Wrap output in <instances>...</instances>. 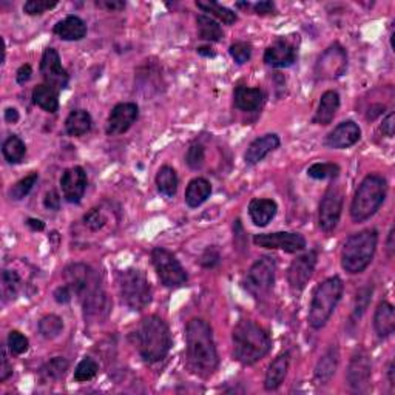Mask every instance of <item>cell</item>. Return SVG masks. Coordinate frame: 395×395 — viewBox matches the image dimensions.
<instances>
[{"label":"cell","mask_w":395,"mask_h":395,"mask_svg":"<svg viewBox=\"0 0 395 395\" xmlns=\"http://www.w3.org/2000/svg\"><path fill=\"white\" fill-rule=\"evenodd\" d=\"M185 345L192 371L201 377H210L219 365L210 324L201 318L190 320L185 327Z\"/></svg>","instance_id":"obj_1"},{"label":"cell","mask_w":395,"mask_h":395,"mask_svg":"<svg viewBox=\"0 0 395 395\" xmlns=\"http://www.w3.org/2000/svg\"><path fill=\"white\" fill-rule=\"evenodd\" d=\"M133 338L139 356L145 363H158L169 356L172 347L170 329L158 315H149L140 321Z\"/></svg>","instance_id":"obj_2"},{"label":"cell","mask_w":395,"mask_h":395,"mask_svg":"<svg viewBox=\"0 0 395 395\" xmlns=\"http://www.w3.org/2000/svg\"><path fill=\"white\" fill-rule=\"evenodd\" d=\"M233 357L241 365L252 366L264 358L272 349L270 336L259 324L243 320L233 327Z\"/></svg>","instance_id":"obj_3"},{"label":"cell","mask_w":395,"mask_h":395,"mask_svg":"<svg viewBox=\"0 0 395 395\" xmlns=\"http://www.w3.org/2000/svg\"><path fill=\"white\" fill-rule=\"evenodd\" d=\"M377 243L378 233L376 229L353 233L346 239L343 249H341V267L352 275L363 272L376 255Z\"/></svg>","instance_id":"obj_4"},{"label":"cell","mask_w":395,"mask_h":395,"mask_svg":"<svg viewBox=\"0 0 395 395\" xmlns=\"http://www.w3.org/2000/svg\"><path fill=\"white\" fill-rule=\"evenodd\" d=\"M387 193L386 179L380 175H367L353 195L351 217L353 223H363L377 213Z\"/></svg>","instance_id":"obj_5"},{"label":"cell","mask_w":395,"mask_h":395,"mask_svg":"<svg viewBox=\"0 0 395 395\" xmlns=\"http://www.w3.org/2000/svg\"><path fill=\"white\" fill-rule=\"evenodd\" d=\"M341 295H343V281L340 277L326 278L323 283L317 286L309 309L311 327L321 329V327L326 326L333 311H336Z\"/></svg>","instance_id":"obj_6"},{"label":"cell","mask_w":395,"mask_h":395,"mask_svg":"<svg viewBox=\"0 0 395 395\" xmlns=\"http://www.w3.org/2000/svg\"><path fill=\"white\" fill-rule=\"evenodd\" d=\"M122 303L131 311H144L151 303V286L145 273L139 269H127L118 277Z\"/></svg>","instance_id":"obj_7"},{"label":"cell","mask_w":395,"mask_h":395,"mask_svg":"<svg viewBox=\"0 0 395 395\" xmlns=\"http://www.w3.org/2000/svg\"><path fill=\"white\" fill-rule=\"evenodd\" d=\"M277 263L273 257H261L247 272L244 287L253 298H266L273 289L275 283Z\"/></svg>","instance_id":"obj_8"},{"label":"cell","mask_w":395,"mask_h":395,"mask_svg":"<svg viewBox=\"0 0 395 395\" xmlns=\"http://www.w3.org/2000/svg\"><path fill=\"white\" fill-rule=\"evenodd\" d=\"M151 263L160 283L165 287L176 289V287H183L189 281V275H187L183 264L179 263L178 258L172 252L164 249V247H155L151 250Z\"/></svg>","instance_id":"obj_9"},{"label":"cell","mask_w":395,"mask_h":395,"mask_svg":"<svg viewBox=\"0 0 395 395\" xmlns=\"http://www.w3.org/2000/svg\"><path fill=\"white\" fill-rule=\"evenodd\" d=\"M347 68V55L345 48L338 44L331 45L329 48L324 50L317 60L315 75L318 79L332 80L338 79L345 75Z\"/></svg>","instance_id":"obj_10"},{"label":"cell","mask_w":395,"mask_h":395,"mask_svg":"<svg viewBox=\"0 0 395 395\" xmlns=\"http://www.w3.org/2000/svg\"><path fill=\"white\" fill-rule=\"evenodd\" d=\"M64 277L66 284L71 287L73 293H75L79 300H82L85 295H89L91 291H95L96 287L100 286L98 273L93 270L90 266L82 263H76L66 267Z\"/></svg>","instance_id":"obj_11"},{"label":"cell","mask_w":395,"mask_h":395,"mask_svg":"<svg viewBox=\"0 0 395 395\" xmlns=\"http://www.w3.org/2000/svg\"><path fill=\"white\" fill-rule=\"evenodd\" d=\"M253 243L264 249L284 250L287 253H297L306 249V238L295 232H275L259 233L253 237Z\"/></svg>","instance_id":"obj_12"},{"label":"cell","mask_w":395,"mask_h":395,"mask_svg":"<svg viewBox=\"0 0 395 395\" xmlns=\"http://www.w3.org/2000/svg\"><path fill=\"white\" fill-rule=\"evenodd\" d=\"M341 210H343V192H341L340 187L331 185L329 190L324 193L320 204L318 223L321 230H336L341 218Z\"/></svg>","instance_id":"obj_13"},{"label":"cell","mask_w":395,"mask_h":395,"mask_svg":"<svg viewBox=\"0 0 395 395\" xmlns=\"http://www.w3.org/2000/svg\"><path fill=\"white\" fill-rule=\"evenodd\" d=\"M317 259L318 253L315 250H309L306 252L304 255L292 261L289 270H287V283H289L291 291L293 293H300L304 291V287L313 275V270H315Z\"/></svg>","instance_id":"obj_14"},{"label":"cell","mask_w":395,"mask_h":395,"mask_svg":"<svg viewBox=\"0 0 395 395\" xmlns=\"http://www.w3.org/2000/svg\"><path fill=\"white\" fill-rule=\"evenodd\" d=\"M40 75H42L45 84L56 89L57 91L66 89L70 76L60 62L59 53L55 48H46L40 60Z\"/></svg>","instance_id":"obj_15"},{"label":"cell","mask_w":395,"mask_h":395,"mask_svg":"<svg viewBox=\"0 0 395 395\" xmlns=\"http://www.w3.org/2000/svg\"><path fill=\"white\" fill-rule=\"evenodd\" d=\"M139 118V107L133 102H120L113 107L107 119V135L118 136L130 130Z\"/></svg>","instance_id":"obj_16"},{"label":"cell","mask_w":395,"mask_h":395,"mask_svg":"<svg viewBox=\"0 0 395 395\" xmlns=\"http://www.w3.org/2000/svg\"><path fill=\"white\" fill-rule=\"evenodd\" d=\"M86 183H89V179H86V173L82 167L76 165L66 169L60 178V189H62V195L66 203L79 204L85 195Z\"/></svg>","instance_id":"obj_17"},{"label":"cell","mask_w":395,"mask_h":395,"mask_svg":"<svg viewBox=\"0 0 395 395\" xmlns=\"http://www.w3.org/2000/svg\"><path fill=\"white\" fill-rule=\"evenodd\" d=\"M264 62L272 68H287L297 62V48L289 39L278 37L264 51Z\"/></svg>","instance_id":"obj_18"},{"label":"cell","mask_w":395,"mask_h":395,"mask_svg":"<svg viewBox=\"0 0 395 395\" xmlns=\"http://www.w3.org/2000/svg\"><path fill=\"white\" fill-rule=\"evenodd\" d=\"M360 138H361V130L358 124L353 122V120H345V122L338 124L336 129L326 136L324 145L329 147V149L343 150L356 145Z\"/></svg>","instance_id":"obj_19"},{"label":"cell","mask_w":395,"mask_h":395,"mask_svg":"<svg viewBox=\"0 0 395 395\" xmlns=\"http://www.w3.org/2000/svg\"><path fill=\"white\" fill-rule=\"evenodd\" d=\"M371 380V360L365 351H358L347 367V383L353 391H365Z\"/></svg>","instance_id":"obj_20"},{"label":"cell","mask_w":395,"mask_h":395,"mask_svg":"<svg viewBox=\"0 0 395 395\" xmlns=\"http://www.w3.org/2000/svg\"><path fill=\"white\" fill-rule=\"evenodd\" d=\"M84 307V317L85 320L91 321H100L109 315L110 303L107 298V293L104 292L102 287H96L95 291H91L89 295L80 300Z\"/></svg>","instance_id":"obj_21"},{"label":"cell","mask_w":395,"mask_h":395,"mask_svg":"<svg viewBox=\"0 0 395 395\" xmlns=\"http://www.w3.org/2000/svg\"><path fill=\"white\" fill-rule=\"evenodd\" d=\"M278 147H279V138L275 135V133H269V135H264V136L255 139L249 145V149H247L246 155H244L246 164L255 165L261 163V160L269 155V153L277 150Z\"/></svg>","instance_id":"obj_22"},{"label":"cell","mask_w":395,"mask_h":395,"mask_svg":"<svg viewBox=\"0 0 395 395\" xmlns=\"http://www.w3.org/2000/svg\"><path fill=\"white\" fill-rule=\"evenodd\" d=\"M264 91L261 89H250V86L239 85L233 93V104L238 110L246 113L258 111L264 104Z\"/></svg>","instance_id":"obj_23"},{"label":"cell","mask_w":395,"mask_h":395,"mask_svg":"<svg viewBox=\"0 0 395 395\" xmlns=\"http://www.w3.org/2000/svg\"><path fill=\"white\" fill-rule=\"evenodd\" d=\"M53 33L62 40L75 42V40H82L86 36V25L79 16H66L55 25Z\"/></svg>","instance_id":"obj_24"},{"label":"cell","mask_w":395,"mask_h":395,"mask_svg":"<svg viewBox=\"0 0 395 395\" xmlns=\"http://www.w3.org/2000/svg\"><path fill=\"white\" fill-rule=\"evenodd\" d=\"M278 212V205L273 199L255 198L249 204V215L252 223L258 227H266L275 218Z\"/></svg>","instance_id":"obj_25"},{"label":"cell","mask_w":395,"mask_h":395,"mask_svg":"<svg viewBox=\"0 0 395 395\" xmlns=\"http://www.w3.org/2000/svg\"><path fill=\"white\" fill-rule=\"evenodd\" d=\"M289 361H291L289 352L279 353V356L272 361L264 378L266 391H277L278 387L283 385V381L287 376V371H289Z\"/></svg>","instance_id":"obj_26"},{"label":"cell","mask_w":395,"mask_h":395,"mask_svg":"<svg viewBox=\"0 0 395 395\" xmlns=\"http://www.w3.org/2000/svg\"><path fill=\"white\" fill-rule=\"evenodd\" d=\"M374 327L380 338L391 337L395 331V309L387 301H381L374 315Z\"/></svg>","instance_id":"obj_27"},{"label":"cell","mask_w":395,"mask_h":395,"mask_svg":"<svg viewBox=\"0 0 395 395\" xmlns=\"http://www.w3.org/2000/svg\"><path fill=\"white\" fill-rule=\"evenodd\" d=\"M338 109H340L338 93L333 90L323 93V96H321L320 99L315 116H313V122L318 125H329L333 120V118H336Z\"/></svg>","instance_id":"obj_28"},{"label":"cell","mask_w":395,"mask_h":395,"mask_svg":"<svg viewBox=\"0 0 395 395\" xmlns=\"http://www.w3.org/2000/svg\"><path fill=\"white\" fill-rule=\"evenodd\" d=\"M212 193V185L205 178L192 179L185 190V203L192 209H196L201 204H204L209 199Z\"/></svg>","instance_id":"obj_29"},{"label":"cell","mask_w":395,"mask_h":395,"mask_svg":"<svg viewBox=\"0 0 395 395\" xmlns=\"http://www.w3.org/2000/svg\"><path fill=\"white\" fill-rule=\"evenodd\" d=\"M338 366V351L337 347H331L324 352V356L318 360L315 367V380L320 385H326L327 381L336 376Z\"/></svg>","instance_id":"obj_30"},{"label":"cell","mask_w":395,"mask_h":395,"mask_svg":"<svg viewBox=\"0 0 395 395\" xmlns=\"http://www.w3.org/2000/svg\"><path fill=\"white\" fill-rule=\"evenodd\" d=\"M93 119L86 110H75L71 111L68 118L65 119V131L70 136H84L91 130Z\"/></svg>","instance_id":"obj_31"},{"label":"cell","mask_w":395,"mask_h":395,"mask_svg":"<svg viewBox=\"0 0 395 395\" xmlns=\"http://www.w3.org/2000/svg\"><path fill=\"white\" fill-rule=\"evenodd\" d=\"M33 102L45 111L56 113L59 110V91L50 85L40 84L33 90Z\"/></svg>","instance_id":"obj_32"},{"label":"cell","mask_w":395,"mask_h":395,"mask_svg":"<svg viewBox=\"0 0 395 395\" xmlns=\"http://www.w3.org/2000/svg\"><path fill=\"white\" fill-rule=\"evenodd\" d=\"M179 179L176 175V170L170 165L160 167L156 175V187L159 193H163L167 198H173L178 192Z\"/></svg>","instance_id":"obj_33"},{"label":"cell","mask_w":395,"mask_h":395,"mask_svg":"<svg viewBox=\"0 0 395 395\" xmlns=\"http://www.w3.org/2000/svg\"><path fill=\"white\" fill-rule=\"evenodd\" d=\"M196 25L199 39L207 40V42H219V40L224 37L223 28H221L217 20L212 19L210 16L199 15L196 17Z\"/></svg>","instance_id":"obj_34"},{"label":"cell","mask_w":395,"mask_h":395,"mask_svg":"<svg viewBox=\"0 0 395 395\" xmlns=\"http://www.w3.org/2000/svg\"><path fill=\"white\" fill-rule=\"evenodd\" d=\"M3 158L8 160L10 164H19L22 163L26 155V147L22 139L16 135H11L3 140L2 145Z\"/></svg>","instance_id":"obj_35"},{"label":"cell","mask_w":395,"mask_h":395,"mask_svg":"<svg viewBox=\"0 0 395 395\" xmlns=\"http://www.w3.org/2000/svg\"><path fill=\"white\" fill-rule=\"evenodd\" d=\"M196 6L199 10H203L204 12H209L210 16L217 17L226 25H232L238 20L237 12H233L232 10L226 8V6L219 5L217 2H210V0H207V2H196Z\"/></svg>","instance_id":"obj_36"},{"label":"cell","mask_w":395,"mask_h":395,"mask_svg":"<svg viewBox=\"0 0 395 395\" xmlns=\"http://www.w3.org/2000/svg\"><path fill=\"white\" fill-rule=\"evenodd\" d=\"M68 366L70 363L64 357H55L50 361H46V363L42 366V369H40V374H42V377L45 380L57 381L65 376L66 371H68Z\"/></svg>","instance_id":"obj_37"},{"label":"cell","mask_w":395,"mask_h":395,"mask_svg":"<svg viewBox=\"0 0 395 395\" xmlns=\"http://www.w3.org/2000/svg\"><path fill=\"white\" fill-rule=\"evenodd\" d=\"M64 331V321L60 317L55 315V313H50V315H45L42 320L39 321V332L40 336L46 340H53L59 337Z\"/></svg>","instance_id":"obj_38"},{"label":"cell","mask_w":395,"mask_h":395,"mask_svg":"<svg viewBox=\"0 0 395 395\" xmlns=\"http://www.w3.org/2000/svg\"><path fill=\"white\" fill-rule=\"evenodd\" d=\"M20 289V277L15 270L5 269L2 272V295L3 301L15 300L17 297V292Z\"/></svg>","instance_id":"obj_39"},{"label":"cell","mask_w":395,"mask_h":395,"mask_svg":"<svg viewBox=\"0 0 395 395\" xmlns=\"http://www.w3.org/2000/svg\"><path fill=\"white\" fill-rule=\"evenodd\" d=\"M340 172V165L333 163H315L307 169V175L313 179H336Z\"/></svg>","instance_id":"obj_40"},{"label":"cell","mask_w":395,"mask_h":395,"mask_svg":"<svg viewBox=\"0 0 395 395\" xmlns=\"http://www.w3.org/2000/svg\"><path fill=\"white\" fill-rule=\"evenodd\" d=\"M37 179H39V175L36 172H33V173H30L28 176H25L20 181H17V183L11 187L10 198L15 199V201L24 199L33 190V187L36 185Z\"/></svg>","instance_id":"obj_41"},{"label":"cell","mask_w":395,"mask_h":395,"mask_svg":"<svg viewBox=\"0 0 395 395\" xmlns=\"http://www.w3.org/2000/svg\"><path fill=\"white\" fill-rule=\"evenodd\" d=\"M98 371H99V366L96 361L90 357H85L76 367L75 380L77 381V383H85V381H90L95 378Z\"/></svg>","instance_id":"obj_42"},{"label":"cell","mask_w":395,"mask_h":395,"mask_svg":"<svg viewBox=\"0 0 395 395\" xmlns=\"http://www.w3.org/2000/svg\"><path fill=\"white\" fill-rule=\"evenodd\" d=\"M204 160H205L204 147L201 145L199 143L192 144L189 147V150H187V155H185L187 165H189L190 169H193V170H198V169H201V167H203Z\"/></svg>","instance_id":"obj_43"},{"label":"cell","mask_w":395,"mask_h":395,"mask_svg":"<svg viewBox=\"0 0 395 395\" xmlns=\"http://www.w3.org/2000/svg\"><path fill=\"white\" fill-rule=\"evenodd\" d=\"M8 349L11 351V353L15 356H22L30 347V341L26 338L24 333H20L19 331H11L8 336Z\"/></svg>","instance_id":"obj_44"},{"label":"cell","mask_w":395,"mask_h":395,"mask_svg":"<svg viewBox=\"0 0 395 395\" xmlns=\"http://www.w3.org/2000/svg\"><path fill=\"white\" fill-rule=\"evenodd\" d=\"M229 53L237 64L243 65L246 62H249L252 57V45L247 42H235L230 45Z\"/></svg>","instance_id":"obj_45"},{"label":"cell","mask_w":395,"mask_h":395,"mask_svg":"<svg viewBox=\"0 0 395 395\" xmlns=\"http://www.w3.org/2000/svg\"><path fill=\"white\" fill-rule=\"evenodd\" d=\"M56 5V0H53V2H50V0H28V2H25L24 5V11L28 16H40L44 15L45 11L55 8Z\"/></svg>","instance_id":"obj_46"},{"label":"cell","mask_w":395,"mask_h":395,"mask_svg":"<svg viewBox=\"0 0 395 395\" xmlns=\"http://www.w3.org/2000/svg\"><path fill=\"white\" fill-rule=\"evenodd\" d=\"M84 224L89 227L91 232H98L107 224V217L104 215L102 210L98 209V207H95V209H91L84 217Z\"/></svg>","instance_id":"obj_47"},{"label":"cell","mask_w":395,"mask_h":395,"mask_svg":"<svg viewBox=\"0 0 395 395\" xmlns=\"http://www.w3.org/2000/svg\"><path fill=\"white\" fill-rule=\"evenodd\" d=\"M371 295H372V287H363L357 292V298H356V309H353V315L356 317H361L366 312L367 306H369L371 301Z\"/></svg>","instance_id":"obj_48"},{"label":"cell","mask_w":395,"mask_h":395,"mask_svg":"<svg viewBox=\"0 0 395 395\" xmlns=\"http://www.w3.org/2000/svg\"><path fill=\"white\" fill-rule=\"evenodd\" d=\"M221 261V255L218 249L215 247H209V249H205V252L201 255L199 258V264L204 267V269H213V267L218 266Z\"/></svg>","instance_id":"obj_49"},{"label":"cell","mask_w":395,"mask_h":395,"mask_svg":"<svg viewBox=\"0 0 395 395\" xmlns=\"http://www.w3.org/2000/svg\"><path fill=\"white\" fill-rule=\"evenodd\" d=\"M73 295H75V293H73L71 287H70L68 284L59 286L57 289L55 291V293H53V297H55L56 303H59V304H66V303H70L71 298H73Z\"/></svg>","instance_id":"obj_50"},{"label":"cell","mask_w":395,"mask_h":395,"mask_svg":"<svg viewBox=\"0 0 395 395\" xmlns=\"http://www.w3.org/2000/svg\"><path fill=\"white\" fill-rule=\"evenodd\" d=\"M44 205L50 210H59L60 209V196L56 190L46 192V195L44 198Z\"/></svg>","instance_id":"obj_51"},{"label":"cell","mask_w":395,"mask_h":395,"mask_svg":"<svg viewBox=\"0 0 395 395\" xmlns=\"http://www.w3.org/2000/svg\"><path fill=\"white\" fill-rule=\"evenodd\" d=\"M12 374V366L8 361V356H6V347H2V365H0V381H6Z\"/></svg>","instance_id":"obj_52"},{"label":"cell","mask_w":395,"mask_h":395,"mask_svg":"<svg viewBox=\"0 0 395 395\" xmlns=\"http://www.w3.org/2000/svg\"><path fill=\"white\" fill-rule=\"evenodd\" d=\"M96 5L107 11H120L125 8V2H122V0H99Z\"/></svg>","instance_id":"obj_53"},{"label":"cell","mask_w":395,"mask_h":395,"mask_svg":"<svg viewBox=\"0 0 395 395\" xmlns=\"http://www.w3.org/2000/svg\"><path fill=\"white\" fill-rule=\"evenodd\" d=\"M381 131H383L387 138L394 136V133H395V115L394 113H389V115L383 119V124H381Z\"/></svg>","instance_id":"obj_54"},{"label":"cell","mask_w":395,"mask_h":395,"mask_svg":"<svg viewBox=\"0 0 395 395\" xmlns=\"http://www.w3.org/2000/svg\"><path fill=\"white\" fill-rule=\"evenodd\" d=\"M253 10H255L257 15H273V12L277 11V6L273 2H258L253 5Z\"/></svg>","instance_id":"obj_55"},{"label":"cell","mask_w":395,"mask_h":395,"mask_svg":"<svg viewBox=\"0 0 395 395\" xmlns=\"http://www.w3.org/2000/svg\"><path fill=\"white\" fill-rule=\"evenodd\" d=\"M31 75H33V68H31V65L28 64H25L20 66V68L17 70V75H16V80H17V84L20 85H24L28 82V80L31 79Z\"/></svg>","instance_id":"obj_56"},{"label":"cell","mask_w":395,"mask_h":395,"mask_svg":"<svg viewBox=\"0 0 395 395\" xmlns=\"http://www.w3.org/2000/svg\"><path fill=\"white\" fill-rule=\"evenodd\" d=\"M26 226L30 227L31 230H35V232H42L45 229V224L42 223L40 219H35V218H28L26 219Z\"/></svg>","instance_id":"obj_57"},{"label":"cell","mask_w":395,"mask_h":395,"mask_svg":"<svg viewBox=\"0 0 395 395\" xmlns=\"http://www.w3.org/2000/svg\"><path fill=\"white\" fill-rule=\"evenodd\" d=\"M5 120L8 124H16L17 120H19V111L16 109H6L5 110Z\"/></svg>","instance_id":"obj_58"},{"label":"cell","mask_w":395,"mask_h":395,"mask_svg":"<svg viewBox=\"0 0 395 395\" xmlns=\"http://www.w3.org/2000/svg\"><path fill=\"white\" fill-rule=\"evenodd\" d=\"M394 237H395V229L392 227L391 232H389V237H387V252H389V255L392 257L394 255V249H395V246H394Z\"/></svg>","instance_id":"obj_59"},{"label":"cell","mask_w":395,"mask_h":395,"mask_svg":"<svg viewBox=\"0 0 395 395\" xmlns=\"http://www.w3.org/2000/svg\"><path fill=\"white\" fill-rule=\"evenodd\" d=\"M198 55L205 57H215V51H212L209 46H201V48H198Z\"/></svg>","instance_id":"obj_60"},{"label":"cell","mask_w":395,"mask_h":395,"mask_svg":"<svg viewBox=\"0 0 395 395\" xmlns=\"http://www.w3.org/2000/svg\"><path fill=\"white\" fill-rule=\"evenodd\" d=\"M394 374H395V363H394V361H391V363H389V367H387V378H389L391 386H394V385H395Z\"/></svg>","instance_id":"obj_61"}]
</instances>
